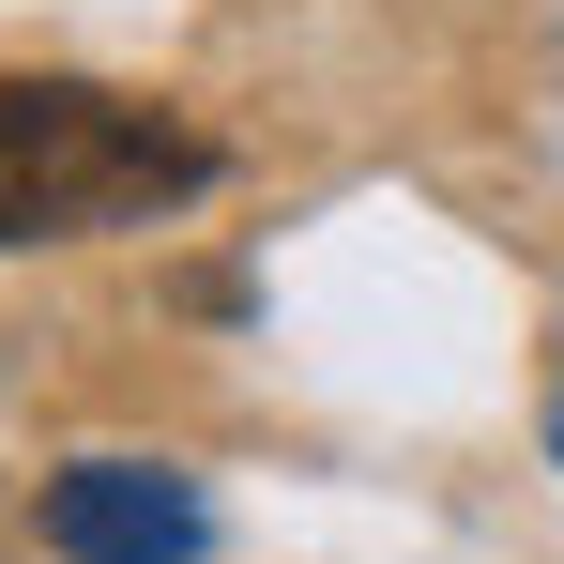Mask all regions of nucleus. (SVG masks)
I'll return each instance as SVG.
<instances>
[{
    "instance_id": "f257e3e1",
    "label": "nucleus",
    "mask_w": 564,
    "mask_h": 564,
    "mask_svg": "<svg viewBox=\"0 0 564 564\" xmlns=\"http://www.w3.org/2000/svg\"><path fill=\"white\" fill-rule=\"evenodd\" d=\"M214 184V138L93 77H0V245H77V229H153Z\"/></svg>"
},
{
    "instance_id": "7ed1b4c3",
    "label": "nucleus",
    "mask_w": 564,
    "mask_h": 564,
    "mask_svg": "<svg viewBox=\"0 0 564 564\" xmlns=\"http://www.w3.org/2000/svg\"><path fill=\"white\" fill-rule=\"evenodd\" d=\"M550 458H564V381H550Z\"/></svg>"
},
{
    "instance_id": "f03ea898",
    "label": "nucleus",
    "mask_w": 564,
    "mask_h": 564,
    "mask_svg": "<svg viewBox=\"0 0 564 564\" xmlns=\"http://www.w3.org/2000/svg\"><path fill=\"white\" fill-rule=\"evenodd\" d=\"M31 534L62 564H198L214 550V503H198V473H169V458H62L31 488Z\"/></svg>"
}]
</instances>
